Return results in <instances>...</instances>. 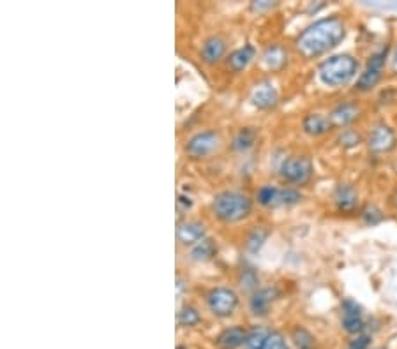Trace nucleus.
Instances as JSON below:
<instances>
[{
	"mask_svg": "<svg viewBox=\"0 0 397 349\" xmlns=\"http://www.w3.org/2000/svg\"><path fill=\"white\" fill-rule=\"evenodd\" d=\"M346 37V23L341 17L321 18L309 25L295 39L298 53L304 59H316L336 48Z\"/></svg>",
	"mask_w": 397,
	"mask_h": 349,
	"instance_id": "obj_1",
	"label": "nucleus"
},
{
	"mask_svg": "<svg viewBox=\"0 0 397 349\" xmlns=\"http://www.w3.org/2000/svg\"><path fill=\"white\" fill-rule=\"evenodd\" d=\"M357 71L358 61L355 56L348 55V53H339V55L329 56L318 67L320 80L325 85H329V87H334V89L348 85L353 78L357 76Z\"/></svg>",
	"mask_w": 397,
	"mask_h": 349,
	"instance_id": "obj_2",
	"label": "nucleus"
},
{
	"mask_svg": "<svg viewBox=\"0 0 397 349\" xmlns=\"http://www.w3.org/2000/svg\"><path fill=\"white\" fill-rule=\"evenodd\" d=\"M212 210L217 219L223 222L244 221L245 217L253 212V200L247 194L237 193V191H225L214 198Z\"/></svg>",
	"mask_w": 397,
	"mask_h": 349,
	"instance_id": "obj_3",
	"label": "nucleus"
},
{
	"mask_svg": "<svg viewBox=\"0 0 397 349\" xmlns=\"http://www.w3.org/2000/svg\"><path fill=\"white\" fill-rule=\"evenodd\" d=\"M389 59H390L389 46L374 52L373 55L369 56V61H367V65H365L364 72L358 76L357 87H355V89H357L358 92H371V90L380 83L381 78H383V71H385V64Z\"/></svg>",
	"mask_w": 397,
	"mask_h": 349,
	"instance_id": "obj_4",
	"label": "nucleus"
},
{
	"mask_svg": "<svg viewBox=\"0 0 397 349\" xmlns=\"http://www.w3.org/2000/svg\"><path fill=\"white\" fill-rule=\"evenodd\" d=\"M313 161L307 156H292L285 159L279 168V175L292 185H305L313 178Z\"/></svg>",
	"mask_w": 397,
	"mask_h": 349,
	"instance_id": "obj_5",
	"label": "nucleus"
},
{
	"mask_svg": "<svg viewBox=\"0 0 397 349\" xmlns=\"http://www.w3.org/2000/svg\"><path fill=\"white\" fill-rule=\"evenodd\" d=\"M256 200L260 205L276 209V207H289L302 201V193L293 187H276V185H263L258 189Z\"/></svg>",
	"mask_w": 397,
	"mask_h": 349,
	"instance_id": "obj_6",
	"label": "nucleus"
},
{
	"mask_svg": "<svg viewBox=\"0 0 397 349\" xmlns=\"http://www.w3.org/2000/svg\"><path fill=\"white\" fill-rule=\"evenodd\" d=\"M205 302H207V307L214 316L228 317L238 307V295L233 289L221 286V288L210 289L205 297Z\"/></svg>",
	"mask_w": 397,
	"mask_h": 349,
	"instance_id": "obj_7",
	"label": "nucleus"
},
{
	"mask_svg": "<svg viewBox=\"0 0 397 349\" xmlns=\"http://www.w3.org/2000/svg\"><path fill=\"white\" fill-rule=\"evenodd\" d=\"M247 349H289L288 341L283 333L270 328H256L249 330L247 339H245Z\"/></svg>",
	"mask_w": 397,
	"mask_h": 349,
	"instance_id": "obj_8",
	"label": "nucleus"
},
{
	"mask_svg": "<svg viewBox=\"0 0 397 349\" xmlns=\"http://www.w3.org/2000/svg\"><path fill=\"white\" fill-rule=\"evenodd\" d=\"M397 147V134L389 124L378 122L367 136V149L373 154H389Z\"/></svg>",
	"mask_w": 397,
	"mask_h": 349,
	"instance_id": "obj_9",
	"label": "nucleus"
},
{
	"mask_svg": "<svg viewBox=\"0 0 397 349\" xmlns=\"http://www.w3.org/2000/svg\"><path fill=\"white\" fill-rule=\"evenodd\" d=\"M221 136L216 131H201L191 136L185 143V154L193 159H203L219 147Z\"/></svg>",
	"mask_w": 397,
	"mask_h": 349,
	"instance_id": "obj_10",
	"label": "nucleus"
},
{
	"mask_svg": "<svg viewBox=\"0 0 397 349\" xmlns=\"http://www.w3.org/2000/svg\"><path fill=\"white\" fill-rule=\"evenodd\" d=\"M341 325L352 335H358L364 332V314H362L360 305L352 298H346L341 304Z\"/></svg>",
	"mask_w": 397,
	"mask_h": 349,
	"instance_id": "obj_11",
	"label": "nucleus"
},
{
	"mask_svg": "<svg viewBox=\"0 0 397 349\" xmlns=\"http://www.w3.org/2000/svg\"><path fill=\"white\" fill-rule=\"evenodd\" d=\"M360 115L362 108L357 101H345V103H339V105L329 113V118L334 127L346 129L348 125H352L353 122L358 120Z\"/></svg>",
	"mask_w": 397,
	"mask_h": 349,
	"instance_id": "obj_12",
	"label": "nucleus"
},
{
	"mask_svg": "<svg viewBox=\"0 0 397 349\" xmlns=\"http://www.w3.org/2000/svg\"><path fill=\"white\" fill-rule=\"evenodd\" d=\"M334 205L339 212H353L358 207V193L352 184H339L334 189Z\"/></svg>",
	"mask_w": 397,
	"mask_h": 349,
	"instance_id": "obj_13",
	"label": "nucleus"
},
{
	"mask_svg": "<svg viewBox=\"0 0 397 349\" xmlns=\"http://www.w3.org/2000/svg\"><path fill=\"white\" fill-rule=\"evenodd\" d=\"M279 297V291L276 288H263L254 291L251 300H249V309L254 316H265L269 313L270 305L274 304V300Z\"/></svg>",
	"mask_w": 397,
	"mask_h": 349,
	"instance_id": "obj_14",
	"label": "nucleus"
},
{
	"mask_svg": "<svg viewBox=\"0 0 397 349\" xmlns=\"http://www.w3.org/2000/svg\"><path fill=\"white\" fill-rule=\"evenodd\" d=\"M205 224L198 221H185L179 224L176 228V240L184 245H196L205 238Z\"/></svg>",
	"mask_w": 397,
	"mask_h": 349,
	"instance_id": "obj_15",
	"label": "nucleus"
},
{
	"mask_svg": "<svg viewBox=\"0 0 397 349\" xmlns=\"http://www.w3.org/2000/svg\"><path fill=\"white\" fill-rule=\"evenodd\" d=\"M302 129H304V133L309 134V136H323L334 129L332 122L327 115H321V113H309V115L304 116V120H302Z\"/></svg>",
	"mask_w": 397,
	"mask_h": 349,
	"instance_id": "obj_16",
	"label": "nucleus"
},
{
	"mask_svg": "<svg viewBox=\"0 0 397 349\" xmlns=\"http://www.w3.org/2000/svg\"><path fill=\"white\" fill-rule=\"evenodd\" d=\"M226 53V41L219 36H212L205 41L203 46H201V61L205 64H217V62L223 61V56Z\"/></svg>",
	"mask_w": 397,
	"mask_h": 349,
	"instance_id": "obj_17",
	"label": "nucleus"
},
{
	"mask_svg": "<svg viewBox=\"0 0 397 349\" xmlns=\"http://www.w3.org/2000/svg\"><path fill=\"white\" fill-rule=\"evenodd\" d=\"M245 339H247V330L238 325L230 326L217 335L216 346L219 349H237L245 344Z\"/></svg>",
	"mask_w": 397,
	"mask_h": 349,
	"instance_id": "obj_18",
	"label": "nucleus"
},
{
	"mask_svg": "<svg viewBox=\"0 0 397 349\" xmlns=\"http://www.w3.org/2000/svg\"><path fill=\"white\" fill-rule=\"evenodd\" d=\"M253 105L260 109H269L277 105V90L269 81H261L254 87L253 96H251Z\"/></svg>",
	"mask_w": 397,
	"mask_h": 349,
	"instance_id": "obj_19",
	"label": "nucleus"
},
{
	"mask_svg": "<svg viewBox=\"0 0 397 349\" xmlns=\"http://www.w3.org/2000/svg\"><path fill=\"white\" fill-rule=\"evenodd\" d=\"M254 55H256V50H254L253 45H245L242 48L235 50V52L230 53V56L226 59V64H228V69L233 72H241L247 67L251 62H253Z\"/></svg>",
	"mask_w": 397,
	"mask_h": 349,
	"instance_id": "obj_20",
	"label": "nucleus"
},
{
	"mask_svg": "<svg viewBox=\"0 0 397 349\" xmlns=\"http://www.w3.org/2000/svg\"><path fill=\"white\" fill-rule=\"evenodd\" d=\"M263 64L270 71H281L288 64V52L281 45H270L263 52Z\"/></svg>",
	"mask_w": 397,
	"mask_h": 349,
	"instance_id": "obj_21",
	"label": "nucleus"
},
{
	"mask_svg": "<svg viewBox=\"0 0 397 349\" xmlns=\"http://www.w3.org/2000/svg\"><path fill=\"white\" fill-rule=\"evenodd\" d=\"M258 133L253 127H242L235 138H233L232 149L235 152H247L249 149H253V145L256 143Z\"/></svg>",
	"mask_w": 397,
	"mask_h": 349,
	"instance_id": "obj_22",
	"label": "nucleus"
},
{
	"mask_svg": "<svg viewBox=\"0 0 397 349\" xmlns=\"http://www.w3.org/2000/svg\"><path fill=\"white\" fill-rule=\"evenodd\" d=\"M270 231L267 226H254L251 231H249L247 238H245V249L251 254H256L258 251L263 247V244L269 238Z\"/></svg>",
	"mask_w": 397,
	"mask_h": 349,
	"instance_id": "obj_23",
	"label": "nucleus"
},
{
	"mask_svg": "<svg viewBox=\"0 0 397 349\" xmlns=\"http://www.w3.org/2000/svg\"><path fill=\"white\" fill-rule=\"evenodd\" d=\"M217 245L216 242L210 240V238H203L201 242H198L196 245H193V251H191V256L196 261H209L216 256Z\"/></svg>",
	"mask_w": 397,
	"mask_h": 349,
	"instance_id": "obj_24",
	"label": "nucleus"
},
{
	"mask_svg": "<svg viewBox=\"0 0 397 349\" xmlns=\"http://www.w3.org/2000/svg\"><path fill=\"white\" fill-rule=\"evenodd\" d=\"M292 341L297 349H316V339L304 326H295L292 330Z\"/></svg>",
	"mask_w": 397,
	"mask_h": 349,
	"instance_id": "obj_25",
	"label": "nucleus"
},
{
	"mask_svg": "<svg viewBox=\"0 0 397 349\" xmlns=\"http://www.w3.org/2000/svg\"><path fill=\"white\" fill-rule=\"evenodd\" d=\"M258 282H260V277H258L256 270L253 266H244V268L238 272V284H241L242 289H256Z\"/></svg>",
	"mask_w": 397,
	"mask_h": 349,
	"instance_id": "obj_26",
	"label": "nucleus"
},
{
	"mask_svg": "<svg viewBox=\"0 0 397 349\" xmlns=\"http://www.w3.org/2000/svg\"><path fill=\"white\" fill-rule=\"evenodd\" d=\"M201 321V316L198 313V309L191 307V305H185L182 307L181 313H179V323L185 328H191V326H196Z\"/></svg>",
	"mask_w": 397,
	"mask_h": 349,
	"instance_id": "obj_27",
	"label": "nucleus"
},
{
	"mask_svg": "<svg viewBox=\"0 0 397 349\" xmlns=\"http://www.w3.org/2000/svg\"><path fill=\"white\" fill-rule=\"evenodd\" d=\"M360 217L367 226H376L385 219L383 212H381L376 205H365L364 209L360 210Z\"/></svg>",
	"mask_w": 397,
	"mask_h": 349,
	"instance_id": "obj_28",
	"label": "nucleus"
},
{
	"mask_svg": "<svg viewBox=\"0 0 397 349\" xmlns=\"http://www.w3.org/2000/svg\"><path fill=\"white\" fill-rule=\"evenodd\" d=\"M337 141H339L343 149H355V147H358V145L362 143V136L355 129H343Z\"/></svg>",
	"mask_w": 397,
	"mask_h": 349,
	"instance_id": "obj_29",
	"label": "nucleus"
},
{
	"mask_svg": "<svg viewBox=\"0 0 397 349\" xmlns=\"http://www.w3.org/2000/svg\"><path fill=\"white\" fill-rule=\"evenodd\" d=\"M371 344V335H367V333H358V335H355V337L352 339V341L348 342V348L346 349H367Z\"/></svg>",
	"mask_w": 397,
	"mask_h": 349,
	"instance_id": "obj_30",
	"label": "nucleus"
},
{
	"mask_svg": "<svg viewBox=\"0 0 397 349\" xmlns=\"http://www.w3.org/2000/svg\"><path fill=\"white\" fill-rule=\"evenodd\" d=\"M274 6H276V2H270V0H260V2H253L251 4V8L254 9V11H267V9H272Z\"/></svg>",
	"mask_w": 397,
	"mask_h": 349,
	"instance_id": "obj_31",
	"label": "nucleus"
},
{
	"mask_svg": "<svg viewBox=\"0 0 397 349\" xmlns=\"http://www.w3.org/2000/svg\"><path fill=\"white\" fill-rule=\"evenodd\" d=\"M389 67H390V74H392V76H397V45L394 46V50L390 52Z\"/></svg>",
	"mask_w": 397,
	"mask_h": 349,
	"instance_id": "obj_32",
	"label": "nucleus"
},
{
	"mask_svg": "<svg viewBox=\"0 0 397 349\" xmlns=\"http://www.w3.org/2000/svg\"><path fill=\"white\" fill-rule=\"evenodd\" d=\"M179 205H182L185 210H187V209H191V207H193V201H191V198L179 196Z\"/></svg>",
	"mask_w": 397,
	"mask_h": 349,
	"instance_id": "obj_33",
	"label": "nucleus"
}]
</instances>
